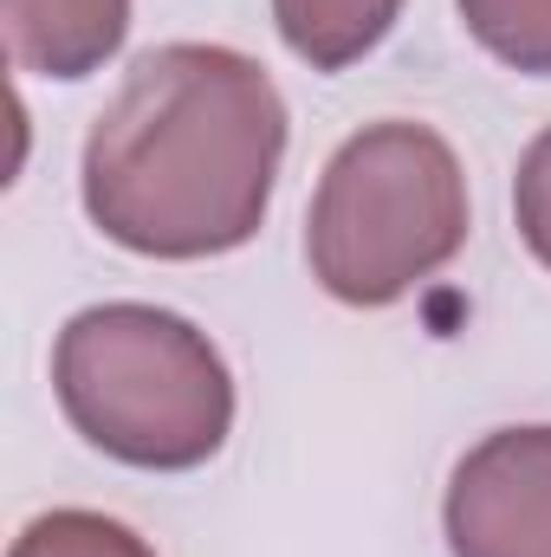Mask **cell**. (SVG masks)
Here are the masks:
<instances>
[{
  "instance_id": "cell-6",
  "label": "cell",
  "mask_w": 551,
  "mask_h": 557,
  "mask_svg": "<svg viewBox=\"0 0 551 557\" xmlns=\"http://www.w3.org/2000/svg\"><path fill=\"white\" fill-rule=\"evenodd\" d=\"M403 0H273L279 39L311 72H344L396 26Z\"/></svg>"
},
{
  "instance_id": "cell-1",
  "label": "cell",
  "mask_w": 551,
  "mask_h": 557,
  "mask_svg": "<svg viewBox=\"0 0 551 557\" xmlns=\"http://www.w3.org/2000/svg\"><path fill=\"white\" fill-rule=\"evenodd\" d=\"M285 98L260 59L175 39L143 52L85 137V214L149 260H215L260 234Z\"/></svg>"
},
{
  "instance_id": "cell-8",
  "label": "cell",
  "mask_w": 551,
  "mask_h": 557,
  "mask_svg": "<svg viewBox=\"0 0 551 557\" xmlns=\"http://www.w3.org/2000/svg\"><path fill=\"white\" fill-rule=\"evenodd\" d=\"M7 557H156L131 525L105 519V512H85V506H59V512H39Z\"/></svg>"
},
{
  "instance_id": "cell-7",
  "label": "cell",
  "mask_w": 551,
  "mask_h": 557,
  "mask_svg": "<svg viewBox=\"0 0 551 557\" xmlns=\"http://www.w3.org/2000/svg\"><path fill=\"white\" fill-rule=\"evenodd\" d=\"M461 20L500 65L551 78V0H461Z\"/></svg>"
},
{
  "instance_id": "cell-9",
  "label": "cell",
  "mask_w": 551,
  "mask_h": 557,
  "mask_svg": "<svg viewBox=\"0 0 551 557\" xmlns=\"http://www.w3.org/2000/svg\"><path fill=\"white\" fill-rule=\"evenodd\" d=\"M513 214H519V234L532 247V260L551 267V131L526 156H519V182H513Z\"/></svg>"
},
{
  "instance_id": "cell-5",
  "label": "cell",
  "mask_w": 551,
  "mask_h": 557,
  "mask_svg": "<svg viewBox=\"0 0 551 557\" xmlns=\"http://www.w3.org/2000/svg\"><path fill=\"white\" fill-rule=\"evenodd\" d=\"M7 59L39 78H91L131 33V0H0Z\"/></svg>"
},
{
  "instance_id": "cell-3",
  "label": "cell",
  "mask_w": 551,
  "mask_h": 557,
  "mask_svg": "<svg viewBox=\"0 0 551 557\" xmlns=\"http://www.w3.org/2000/svg\"><path fill=\"white\" fill-rule=\"evenodd\" d=\"M467 240V175L428 124H370L344 143L311 195L305 260L338 305H396Z\"/></svg>"
},
{
  "instance_id": "cell-2",
  "label": "cell",
  "mask_w": 551,
  "mask_h": 557,
  "mask_svg": "<svg viewBox=\"0 0 551 557\" xmlns=\"http://www.w3.org/2000/svg\"><path fill=\"white\" fill-rule=\"evenodd\" d=\"M52 389L65 421L111 460L188 473L234 428V376L208 331L162 305H91L59 331Z\"/></svg>"
},
{
  "instance_id": "cell-4",
  "label": "cell",
  "mask_w": 551,
  "mask_h": 557,
  "mask_svg": "<svg viewBox=\"0 0 551 557\" xmlns=\"http://www.w3.org/2000/svg\"><path fill=\"white\" fill-rule=\"evenodd\" d=\"M454 557H551V428H500L448 480Z\"/></svg>"
}]
</instances>
